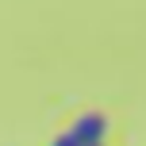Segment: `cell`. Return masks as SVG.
Listing matches in <instances>:
<instances>
[{
    "mask_svg": "<svg viewBox=\"0 0 146 146\" xmlns=\"http://www.w3.org/2000/svg\"><path fill=\"white\" fill-rule=\"evenodd\" d=\"M73 142L77 146H104V135H108V119L100 115V111H85V115H77V123L69 127Z\"/></svg>",
    "mask_w": 146,
    "mask_h": 146,
    "instance_id": "6da1fadb",
    "label": "cell"
},
{
    "mask_svg": "<svg viewBox=\"0 0 146 146\" xmlns=\"http://www.w3.org/2000/svg\"><path fill=\"white\" fill-rule=\"evenodd\" d=\"M50 146H77V142H73V135H69V131H62V135H58V139H54Z\"/></svg>",
    "mask_w": 146,
    "mask_h": 146,
    "instance_id": "7a4b0ae2",
    "label": "cell"
}]
</instances>
